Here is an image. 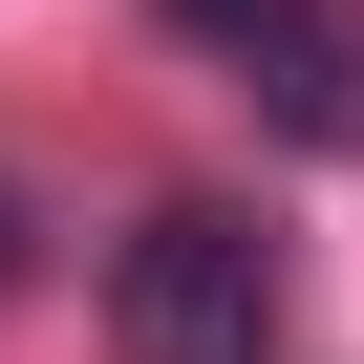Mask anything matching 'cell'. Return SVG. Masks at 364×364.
<instances>
[{"instance_id": "3", "label": "cell", "mask_w": 364, "mask_h": 364, "mask_svg": "<svg viewBox=\"0 0 364 364\" xmlns=\"http://www.w3.org/2000/svg\"><path fill=\"white\" fill-rule=\"evenodd\" d=\"M0 279H22V193H0Z\"/></svg>"}, {"instance_id": "2", "label": "cell", "mask_w": 364, "mask_h": 364, "mask_svg": "<svg viewBox=\"0 0 364 364\" xmlns=\"http://www.w3.org/2000/svg\"><path fill=\"white\" fill-rule=\"evenodd\" d=\"M236 86H257V129H300V150H364V0H171Z\"/></svg>"}, {"instance_id": "1", "label": "cell", "mask_w": 364, "mask_h": 364, "mask_svg": "<svg viewBox=\"0 0 364 364\" xmlns=\"http://www.w3.org/2000/svg\"><path fill=\"white\" fill-rule=\"evenodd\" d=\"M107 343L129 364H279V236L236 193H171L107 236Z\"/></svg>"}]
</instances>
